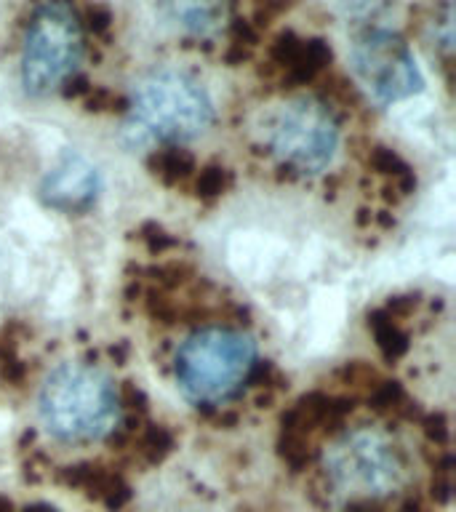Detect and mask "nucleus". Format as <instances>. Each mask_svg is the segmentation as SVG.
Here are the masks:
<instances>
[{
    "label": "nucleus",
    "instance_id": "1",
    "mask_svg": "<svg viewBox=\"0 0 456 512\" xmlns=\"http://www.w3.org/2000/svg\"><path fill=\"white\" fill-rule=\"evenodd\" d=\"M123 136L131 147H182L214 123L206 86L187 70L155 67L134 83Z\"/></svg>",
    "mask_w": 456,
    "mask_h": 512
},
{
    "label": "nucleus",
    "instance_id": "2",
    "mask_svg": "<svg viewBox=\"0 0 456 512\" xmlns=\"http://www.w3.org/2000/svg\"><path fill=\"white\" fill-rule=\"evenodd\" d=\"M38 414L51 438L86 446L118 430L123 422V395L104 368L62 363L40 387Z\"/></svg>",
    "mask_w": 456,
    "mask_h": 512
},
{
    "label": "nucleus",
    "instance_id": "3",
    "mask_svg": "<svg viewBox=\"0 0 456 512\" xmlns=\"http://www.w3.org/2000/svg\"><path fill=\"white\" fill-rule=\"evenodd\" d=\"M256 366L254 339L230 326L192 331L174 355L176 387L195 406H222L235 398Z\"/></svg>",
    "mask_w": 456,
    "mask_h": 512
},
{
    "label": "nucleus",
    "instance_id": "4",
    "mask_svg": "<svg viewBox=\"0 0 456 512\" xmlns=\"http://www.w3.org/2000/svg\"><path fill=\"white\" fill-rule=\"evenodd\" d=\"M323 472L328 488L347 496V504H379L406 486L411 467L392 435L376 427H355L328 448Z\"/></svg>",
    "mask_w": 456,
    "mask_h": 512
},
{
    "label": "nucleus",
    "instance_id": "5",
    "mask_svg": "<svg viewBox=\"0 0 456 512\" xmlns=\"http://www.w3.org/2000/svg\"><path fill=\"white\" fill-rule=\"evenodd\" d=\"M264 147L296 176L323 174L339 155L342 128L334 107L320 96L299 94L280 102L264 118Z\"/></svg>",
    "mask_w": 456,
    "mask_h": 512
},
{
    "label": "nucleus",
    "instance_id": "6",
    "mask_svg": "<svg viewBox=\"0 0 456 512\" xmlns=\"http://www.w3.org/2000/svg\"><path fill=\"white\" fill-rule=\"evenodd\" d=\"M86 51L83 22L64 3H46L32 11L22 40V86L27 94L46 96L62 91L78 78Z\"/></svg>",
    "mask_w": 456,
    "mask_h": 512
},
{
    "label": "nucleus",
    "instance_id": "7",
    "mask_svg": "<svg viewBox=\"0 0 456 512\" xmlns=\"http://www.w3.org/2000/svg\"><path fill=\"white\" fill-rule=\"evenodd\" d=\"M355 78L379 104H392L422 91L424 78L411 48L398 32L387 27H366L350 46Z\"/></svg>",
    "mask_w": 456,
    "mask_h": 512
},
{
    "label": "nucleus",
    "instance_id": "8",
    "mask_svg": "<svg viewBox=\"0 0 456 512\" xmlns=\"http://www.w3.org/2000/svg\"><path fill=\"white\" fill-rule=\"evenodd\" d=\"M102 192V176L78 150H64L40 182V198L64 214H83Z\"/></svg>",
    "mask_w": 456,
    "mask_h": 512
},
{
    "label": "nucleus",
    "instance_id": "9",
    "mask_svg": "<svg viewBox=\"0 0 456 512\" xmlns=\"http://www.w3.org/2000/svg\"><path fill=\"white\" fill-rule=\"evenodd\" d=\"M270 59L283 75V80L294 83V86H304L318 78L323 67L331 62V48L320 38H302V35L286 32L272 43Z\"/></svg>",
    "mask_w": 456,
    "mask_h": 512
},
{
    "label": "nucleus",
    "instance_id": "10",
    "mask_svg": "<svg viewBox=\"0 0 456 512\" xmlns=\"http://www.w3.org/2000/svg\"><path fill=\"white\" fill-rule=\"evenodd\" d=\"M59 483L75 488L78 494H83L91 502L102 504L104 510L120 512L131 502V486L120 472L104 467V464L80 462L62 467L59 472Z\"/></svg>",
    "mask_w": 456,
    "mask_h": 512
},
{
    "label": "nucleus",
    "instance_id": "11",
    "mask_svg": "<svg viewBox=\"0 0 456 512\" xmlns=\"http://www.w3.org/2000/svg\"><path fill=\"white\" fill-rule=\"evenodd\" d=\"M171 22L184 32H190L195 38H211L214 32L222 30L224 19H227V6L219 3H171L163 6Z\"/></svg>",
    "mask_w": 456,
    "mask_h": 512
},
{
    "label": "nucleus",
    "instance_id": "12",
    "mask_svg": "<svg viewBox=\"0 0 456 512\" xmlns=\"http://www.w3.org/2000/svg\"><path fill=\"white\" fill-rule=\"evenodd\" d=\"M147 166L166 187L184 184L195 174V158L184 147H155L150 160H147Z\"/></svg>",
    "mask_w": 456,
    "mask_h": 512
},
{
    "label": "nucleus",
    "instance_id": "13",
    "mask_svg": "<svg viewBox=\"0 0 456 512\" xmlns=\"http://www.w3.org/2000/svg\"><path fill=\"white\" fill-rule=\"evenodd\" d=\"M368 328L374 334V342L387 360H400L408 352V334L400 326V320L395 312L387 307L371 312L368 318Z\"/></svg>",
    "mask_w": 456,
    "mask_h": 512
},
{
    "label": "nucleus",
    "instance_id": "14",
    "mask_svg": "<svg viewBox=\"0 0 456 512\" xmlns=\"http://www.w3.org/2000/svg\"><path fill=\"white\" fill-rule=\"evenodd\" d=\"M174 448V435L163 427V424H147V430L139 432L134 454H139L144 464L163 462Z\"/></svg>",
    "mask_w": 456,
    "mask_h": 512
},
{
    "label": "nucleus",
    "instance_id": "15",
    "mask_svg": "<svg viewBox=\"0 0 456 512\" xmlns=\"http://www.w3.org/2000/svg\"><path fill=\"white\" fill-rule=\"evenodd\" d=\"M371 163H374L376 171L382 176H387L403 195L411 192V187H414V171L406 166V160L400 158L398 152L387 150V147H376L374 155H371Z\"/></svg>",
    "mask_w": 456,
    "mask_h": 512
},
{
    "label": "nucleus",
    "instance_id": "16",
    "mask_svg": "<svg viewBox=\"0 0 456 512\" xmlns=\"http://www.w3.org/2000/svg\"><path fill=\"white\" fill-rule=\"evenodd\" d=\"M232 187V174L224 166H208L203 168L195 179V192L203 200L222 198L224 192Z\"/></svg>",
    "mask_w": 456,
    "mask_h": 512
}]
</instances>
